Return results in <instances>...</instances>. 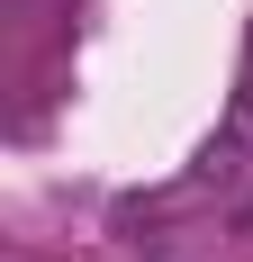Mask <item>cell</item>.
<instances>
[{
    "label": "cell",
    "instance_id": "1",
    "mask_svg": "<svg viewBox=\"0 0 253 262\" xmlns=\"http://www.w3.org/2000/svg\"><path fill=\"white\" fill-rule=\"evenodd\" d=\"M244 163H253V73L235 81V108H226V127H217V145H208L199 181H208V190H226V181H244Z\"/></svg>",
    "mask_w": 253,
    "mask_h": 262
}]
</instances>
